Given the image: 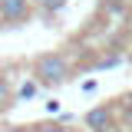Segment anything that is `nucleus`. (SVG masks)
Instances as JSON below:
<instances>
[{"label":"nucleus","mask_w":132,"mask_h":132,"mask_svg":"<svg viewBox=\"0 0 132 132\" xmlns=\"http://www.w3.org/2000/svg\"><path fill=\"white\" fill-rule=\"evenodd\" d=\"M73 60H69V53L63 50H50V53H40L30 66V76L43 89H56V86H66V82L73 79Z\"/></svg>","instance_id":"1"},{"label":"nucleus","mask_w":132,"mask_h":132,"mask_svg":"<svg viewBox=\"0 0 132 132\" xmlns=\"http://www.w3.org/2000/svg\"><path fill=\"white\" fill-rule=\"evenodd\" d=\"M82 129L86 132H119L122 129V116L119 102H99L82 116Z\"/></svg>","instance_id":"2"},{"label":"nucleus","mask_w":132,"mask_h":132,"mask_svg":"<svg viewBox=\"0 0 132 132\" xmlns=\"http://www.w3.org/2000/svg\"><path fill=\"white\" fill-rule=\"evenodd\" d=\"M36 16V0H0V20L3 27H27Z\"/></svg>","instance_id":"3"},{"label":"nucleus","mask_w":132,"mask_h":132,"mask_svg":"<svg viewBox=\"0 0 132 132\" xmlns=\"http://www.w3.org/2000/svg\"><path fill=\"white\" fill-rule=\"evenodd\" d=\"M66 3L69 0H36V13L43 16V20H53V16H60L66 10Z\"/></svg>","instance_id":"4"},{"label":"nucleus","mask_w":132,"mask_h":132,"mask_svg":"<svg viewBox=\"0 0 132 132\" xmlns=\"http://www.w3.org/2000/svg\"><path fill=\"white\" fill-rule=\"evenodd\" d=\"M13 102H16V89H13V82H10V76L0 73V112L10 109Z\"/></svg>","instance_id":"5"},{"label":"nucleus","mask_w":132,"mask_h":132,"mask_svg":"<svg viewBox=\"0 0 132 132\" xmlns=\"http://www.w3.org/2000/svg\"><path fill=\"white\" fill-rule=\"evenodd\" d=\"M119 116H122V129H132V93L119 99Z\"/></svg>","instance_id":"6"},{"label":"nucleus","mask_w":132,"mask_h":132,"mask_svg":"<svg viewBox=\"0 0 132 132\" xmlns=\"http://www.w3.org/2000/svg\"><path fill=\"white\" fill-rule=\"evenodd\" d=\"M40 89H43V86H40V82H36V79L30 76V79H27L23 86H20V89H16V99H33L36 93H40Z\"/></svg>","instance_id":"7"},{"label":"nucleus","mask_w":132,"mask_h":132,"mask_svg":"<svg viewBox=\"0 0 132 132\" xmlns=\"http://www.w3.org/2000/svg\"><path fill=\"white\" fill-rule=\"evenodd\" d=\"M33 132H73V129H69V122H36Z\"/></svg>","instance_id":"8"},{"label":"nucleus","mask_w":132,"mask_h":132,"mask_svg":"<svg viewBox=\"0 0 132 132\" xmlns=\"http://www.w3.org/2000/svg\"><path fill=\"white\" fill-rule=\"evenodd\" d=\"M0 132H33V126H0Z\"/></svg>","instance_id":"9"},{"label":"nucleus","mask_w":132,"mask_h":132,"mask_svg":"<svg viewBox=\"0 0 132 132\" xmlns=\"http://www.w3.org/2000/svg\"><path fill=\"white\" fill-rule=\"evenodd\" d=\"M119 132H132V129H119Z\"/></svg>","instance_id":"10"},{"label":"nucleus","mask_w":132,"mask_h":132,"mask_svg":"<svg viewBox=\"0 0 132 132\" xmlns=\"http://www.w3.org/2000/svg\"><path fill=\"white\" fill-rule=\"evenodd\" d=\"M0 27H3V20H0Z\"/></svg>","instance_id":"11"}]
</instances>
